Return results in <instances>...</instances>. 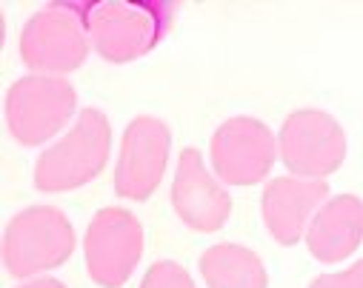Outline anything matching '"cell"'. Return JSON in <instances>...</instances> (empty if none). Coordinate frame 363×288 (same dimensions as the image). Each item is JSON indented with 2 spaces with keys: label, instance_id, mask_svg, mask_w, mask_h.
Here are the masks:
<instances>
[{
  "label": "cell",
  "instance_id": "obj_1",
  "mask_svg": "<svg viewBox=\"0 0 363 288\" xmlns=\"http://www.w3.org/2000/svg\"><path fill=\"white\" fill-rule=\"evenodd\" d=\"M74 12L89 43L112 63L146 54L174 18L169 4H74Z\"/></svg>",
  "mask_w": 363,
  "mask_h": 288
},
{
  "label": "cell",
  "instance_id": "obj_2",
  "mask_svg": "<svg viewBox=\"0 0 363 288\" xmlns=\"http://www.w3.org/2000/svg\"><path fill=\"white\" fill-rule=\"evenodd\" d=\"M112 132L109 120L98 109H86L74 129L40 154L35 166V185L40 191H69L95 180L109 160Z\"/></svg>",
  "mask_w": 363,
  "mask_h": 288
},
{
  "label": "cell",
  "instance_id": "obj_3",
  "mask_svg": "<svg viewBox=\"0 0 363 288\" xmlns=\"http://www.w3.org/2000/svg\"><path fill=\"white\" fill-rule=\"evenodd\" d=\"M74 251V231L63 212L35 206L12 217L4 234V263L15 277L57 268Z\"/></svg>",
  "mask_w": 363,
  "mask_h": 288
},
{
  "label": "cell",
  "instance_id": "obj_4",
  "mask_svg": "<svg viewBox=\"0 0 363 288\" xmlns=\"http://www.w3.org/2000/svg\"><path fill=\"white\" fill-rule=\"evenodd\" d=\"M74 112V88L63 77L32 74L6 94V123L18 143L40 146L55 137Z\"/></svg>",
  "mask_w": 363,
  "mask_h": 288
},
{
  "label": "cell",
  "instance_id": "obj_5",
  "mask_svg": "<svg viewBox=\"0 0 363 288\" xmlns=\"http://www.w3.org/2000/svg\"><path fill=\"white\" fill-rule=\"evenodd\" d=\"M89 35L74 4H52L29 18L21 35V57L38 71H74L89 54Z\"/></svg>",
  "mask_w": 363,
  "mask_h": 288
},
{
  "label": "cell",
  "instance_id": "obj_6",
  "mask_svg": "<svg viewBox=\"0 0 363 288\" xmlns=\"http://www.w3.org/2000/svg\"><path fill=\"white\" fill-rule=\"evenodd\" d=\"M143 254V229L123 209H104L86 231V265L104 288H121Z\"/></svg>",
  "mask_w": 363,
  "mask_h": 288
},
{
  "label": "cell",
  "instance_id": "obj_7",
  "mask_svg": "<svg viewBox=\"0 0 363 288\" xmlns=\"http://www.w3.org/2000/svg\"><path fill=\"white\" fill-rule=\"evenodd\" d=\"M346 154V137L337 120L318 109L295 112L281 129V157L289 171L320 180L340 168Z\"/></svg>",
  "mask_w": 363,
  "mask_h": 288
},
{
  "label": "cell",
  "instance_id": "obj_8",
  "mask_svg": "<svg viewBox=\"0 0 363 288\" xmlns=\"http://www.w3.org/2000/svg\"><path fill=\"white\" fill-rule=\"evenodd\" d=\"M275 163V137L255 117H232L212 137V166L223 183H260Z\"/></svg>",
  "mask_w": 363,
  "mask_h": 288
},
{
  "label": "cell",
  "instance_id": "obj_9",
  "mask_svg": "<svg viewBox=\"0 0 363 288\" xmlns=\"http://www.w3.org/2000/svg\"><path fill=\"white\" fill-rule=\"evenodd\" d=\"M169 160V129L157 117H138L126 126L115 188L126 200H146L157 188Z\"/></svg>",
  "mask_w": 363,
  "mask_h": 288
},
{
  "label": "cell",
  "instance_id": "obj_10",
  "mask_svg": "<svg viewBox=\"0 0 363 288\" xmlns=\"http://www.w3.org/2000/svg\"><path fill=\"white\" fill-rule=\"evenodd\" d=\"M172 206L174 214L189 229L203 234L218 231L232 212L229 195L212 180L195 149H186L177 160V174L172 183Z\"/></svg>",
  "mask_w": 363,
  "mask_h": 288
},
{
  "label": "cell",
  "instance_id": "obj_11",
  "mask_svg": "<svg viewBox=\"0 0 363 288\" xmlns=\"http://www.w3.org/2000/svg\"><path fill=\"white\" fill-rule=\"evenodd\" d=\"M329 185L312 177H278L263 191V220L278 243L292 246L309 229V217L323 206Z\"/></svg>",
  "mask_w": 363,
  "mask_h": 288
},
{
  "label": "cell",
  "instance_id": "obj_12",
  "mask_svg": "<svg viewBox=\"0 0 363 288\" xmlns=\"http://www.w3.org/2000/svg\"><path fill=\"white\" fill-rule=\"evenodd\" d=\"M363 240V200L340 195L320 206L309 226V251L320 263H337L349 257Z\"/></svg>",
  "mask_w": 363,
  "mask_h": 288
},
{
  "label": "cell",
  "instance_id": "obj_13",
  "mask_svg": "<svg viewBox=\"0 0 363 288\" xmlns=\"http://www.w3.org/2000/svg\"><path fill=\"white\" fill-rule=\"evenodd\" d=\"M201 274L209 288H266L260 257L235 243L212 246L201 257Z\"/></svg>",
  "mask_w": 363,
  "mask_h": 288
},
{
  "label": "cell",
  "instance_id": "obj_14",
  "mask_svg": "<svg viewBox=\"0 0 363 288\" xmlns=\"http://www.w3.org/2000/svg\"><path fill=\"white\" fill-rule=\"evenodd\" d=\"M140 288H195V282H192V277L186 274L184 265L163 260V263H155L146 271Z\"/></svg>",
  "mask_w": 363,
  "mask_h": 288
},
{
  "label": "cell",
  "instance_id": "obj_15",
  "mask_svg": "<svg viewBox=\"0 0 363 288\" xmlns=\"http://www.w3.org/2000/svg\"><path fill=\"white\" fill-rule=\"evenodd\" d=\"M309 288H363V263H354L352 268L337 274H323Z\"/></svg>",
  "mask_w": 363,
  "mask_h": 288
},
{
  "label": "cell",
  "instance_id": "obj_16",
  "mask_svg": "<svg viewBox=\"0 0 363 288\" xmlns=\"http://www.w3.org/2000/svg\"><path fill=\"white\" fill-rule=\"evenodd\" d=\"M23 288H66V285L57 282V280H52V277H43V280H35V282H29Z\"/></svg>",
  "mask_w": 363,
  "mask_h": 288
}]
</instances>
